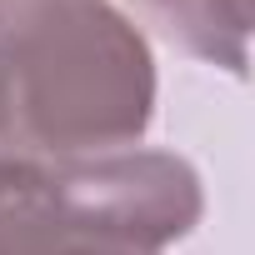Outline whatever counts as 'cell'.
Wrapping results in <instances>:
<instances>
[{"label":"cell","instance_id":"6da1fadb","mask_svg":"<svg viewBox=\"0 0 255 255\" xmlns=\"http://www.w3.org/2000/svg\"><path fill=\"white\" fill-rule=\"evenodd\" d=\"M0 120L25 165L135 145L155 120V60L110 0H0Z\"/></svg>","mask_w":255,"mask_h":255},{"label":"cell","instance_id":"7a4b0ae2","mask_svg":"<svg viewBox=\"0 0 255 255\" xmlns=\"http://www.w3.org/2000/svg\"><path fill=\"white\" fill-rule=\"evenodd\" d=\"M50 200L75 235L160 250L200 225L205 195L190 160L170 150H105L45 165Z\"/></svg>","mask_w":255,"mask_h":255},{"label":"cell","instance_id":"277c9868","mask_svg":"<svg viewBox=\"0 0 255 255\" xmlns=\"http://www.w3.org/2000/svg\"><path fill=\"white\" fill-rule=\"evenodd\" d=\"M55 255H155V250H135V245H115V240H90V235H65L55 245Z\"/></svg>","mask_w":255,"mask_h":255},{"label":"cell","instance_id":"3957f363","mask_svg":"<svg viewBox=\"0 0 255 255\" xmlns=\"http://www.w3.org/2000/svg\"><path fill=\"white\" fill-rule=\"evenodd\" d=\"M140 25H150L165 45L245 75L250 40V0H125Z\"/></svg>","mask_w":255,"mask_h":255}]
</instances>
